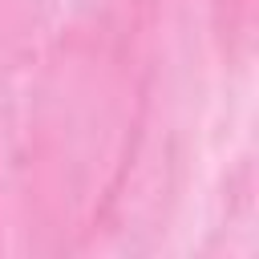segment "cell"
<instances>
[{
  "mask_svg": "<svg viewBox=\"0 0 259 259\" xmlns=\"http://www.w3.org/2000/svg\"><path fill=\"white\" fill-rule=\"evenodd\" d=\"M214 20L231 57H247L255 45V0H214Z\"/></svg>",
  "mask_w": 259,
  "mask_h": 259,
  "instance_id": "6da1fadb",
  "label": "cell"
}]
</instances>
